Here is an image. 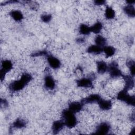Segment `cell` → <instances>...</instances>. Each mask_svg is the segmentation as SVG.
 I'll return each instance as SVG.
<instances>
[{"label": "cell", "mask_w": 135, "mask_h": 135, "mask_svg": "<svg viewBox=\"0 0 135 135\" xmlns=\"http://www.w3.org/2000/svg\"><path fill=\"white\" fill-rule=\"evenodd\" d=\"M32 76L29 73H24L20 80L14 81L11 83L8 86L12 92H16L23 89L32 80Z\"/></svg>", "instance_id": "cell-1"}, {"label": "cell", "mask_w": 135, "mask_h": 135, "mask_svg": "<svg viewBox=\"0 0 135 135\" xmlns=\"http://www.w3.org/2000/svg\"><path fill=\"white\" fill-rule=\"evenodd\" d=\"M62 117L65 126L69 128H72L77 124L78 120L74 113L69 109H65L62 111Z\"/></svg>", "instance_id": "cell-2"}, {"label": "cell", "mask_w": 135, "mask_h": 135, "mask_svg": "<svg viewBox=\"0 0 135 135\" xmlns=\"http://www.w3.org/2000/svg\"><path fill=\"white\" fill-rule=\"evenodd\" d=\"M117 98L118 100L123 101L129 105L134 106L135 104L134 96L130 95L128 93V91L123 89L120 91L117 94Z\"/></svg>", "instance_id": "cell-3"}, {"label": "cell", "mask_w": 135, "mask_h": 135, "mask_svg": "<svg viewBox=\"0 0 135 135\" xmlns=\"http://www.w3.org/2000/svg\"><path fill=\"white\" fill-rule=\"evenodd\" d=\"M108 71L109 72L110 76L112 78H116L123 75L121 71L118 68L117 63L115 61H113L109 64L108 68Z\"/></svg>", "instance_id": "cell-4"}, {"label": "cell", "mask_w": 135, "mask_h": 135, "mask_svg": "<svg viewBox=\"0 0 135 135\" xmlns=\"http://www.w3.org/2000/svg\"><path fill=\"white\" fill-rule=\"evenodd\" d=\"M101 99L102 98L100 95L98 94H92L89 95L88 97L83 99L81 102L83 104L88 103H98Z\"/></svg>", "instance_id": "cell-5"}, {"label": "cell", "mask_w": 135, "mask_h": 135, "mask_svg": "<svg viewBox=\"0 0 135 135\" xmlns=\"http://www.w3.org/2000/svg\"><path fill=\"white\" fill-rule=\"evenodd\" d=\"M110 130V124L107 122H102L97 127L95 133L98 134H106L109 132Z\"/></svg>", "instance_id": "cell-6"}, {"label": "cell", "mask_w": 135, "mask_h": 135, "mask_svg": "<svg viewBox=\"0 0 135 135\" xmlns=\"http://www.w3.org/2000/svg\"><path fill=\"white\" fill-rule=\"evenodd\" d=\"M77 86L80 88H90L93 86L92 80L90 78H83L76 81Z\"/></svg>", "instance_id": "cell-7"}, {"label": "cell", "mask_w": 135, "mask_h": 135, "mask_svg": "<svg viewBox=\"0 0 135 135\" xmlns=\"http://www.w3.org/2000/svg\"><path fill=\"white\" fill-rule=\"evenodd\" d=\"M47 60L50 66L54 69H58L61 66V63L60 61L56 57H54L51 55H49L47 56Z\"/></svg>", "instance_id": "cell-8"}, {"label": "cell", "mask_w": 135, "mask_h": 135, "mask_svg": "<svg viewBox=\"0 0 135 135\" xmlns=\"http://www.w3.org/2000/svg\"><path fill=\"white\" fill-rule=\"evenodd\" d=\"M83 104L81 102H72L69 105V110L75 113L79 112L83 108Z\"/></svg>", "instance_id": "cell-9"}, {"label": "cell", "mask_w": 135, "mask_h": 135, "mask_svg": "<svg viewBox=\"0 0 135 135\" xmlns=\"http://www.w3.org/2000/svg\"><path fill=\"white\" fill-rule=\"evenodd\" d=\"M122 76L125 82V85H124V89L127 91L132 89L134 84V79L133 76L131 75H123Z\"/></svg>", "instance_id": "cell-10"}, {"label": "cell", "mask_w": 135, "mask_h": 135, "mask_svg": "<svg viewBox=\"0 0 135 135\" xmlns=\"http://www.w3.org/2000/svg\"><path fill=\"white\" fill-rule=\"evenodd\" d=\"M55 86V82L54 79L50 75H47L44 78V86L49 90H53Z\"/></svg>", "instance_id": "cell-11"}, {"label": "cell", "mask_w": 135, "mask_h": 135, "mask_svg": "<svg viewBox=\"0 0 135 135\" xmlns=\"http://www.w3.org/2000/svg\"><path fill=\"white\" fill-rule=\"evenodd\" d=\"M65 126V124L62 120H57L53 122L52 127V131L54 134H57Z\"/></svg>", "instance_id": "cell-12"}, {"label": "cell", "mask_w": 135, "mask_h": 135, "mask_svg": "<svg viewBox=\"0 0 135 135\" xmlns=\"http://www.w3.org/2000/svg\"><path fill=\"white\" fill-rule=\"evenodd\" d=\"M98 103L100 108L102 110H109L112 107V102L110 100L101 99Z\"/></svg>", "instance_id": "cell-13"}, {"label": "cell", "mask_w": 135, "mask_h": 135, "mask_svg": "<svg viewBox=\"0 0 135 135\" xmlns=\"http://www.w3.org/2000/svg\"><path fill=\"white\" fill-rule=\"evenodd\" d=\"M97 71L99 73L103 74L106 71H108V66L107 65V63L103 61H98L97 62Z\"/></svg>", "instance_id": "cell-14"}, {"label": "cell", "mask_w": 135, "mask_h": 135, "mask_svg": "<svg viewBox=\"0 0 135 135\" xmlns=\"http://www.w3.org/2000/svg\"><path fill=\"white\" fill-rule=\"evenodd\" d=\"M87 52L89 53L99 54L103 51V47L97 45H92L87 49Z\"/></svg>", "instance_id": "cell-15"}, {"label": "cell", "mask_w": 135, "mask_h": 135, "mask_svg": "<svg viewBox=\"0 0 135 135\" xmlns=\"http://www.w3.org/2000/svg\"><path fill=\"white\" fill-rule=\"evenodd\" d=\"M13 68V64L9 60H3L2 62V68L1 70L7 73V72L11 70Z\"/></svg>", "instance_id": "cell-16"}, {"label": "cell", "mask_w": 135, "mask_h": 135, "mask_svg": "<svg viewBox=\"0 0 135 135\" xmlns=\"http://www.w3.org/2000/svg\"><path fill=\"white\" fill-rule=\"evenodd\" d=\"M11 16L15 21H21L23 18V15L22 12L18 10L12 11L9 13Z\"/></svg>", "instance_id": "cell-17"}, {"label": "cell", "mask_w": 135, "mask_h": 135, "mask_svg": "<svg viewBox=\"0 0 135 135\" xmlns=\"http://www.w3.org/2000/svg\"><path fill=\"white\" fill-rule=\"evenodd\" d=\"M123 11L125 12V13L129 17H134L135 11H134V8L133 5L128 4L125 7H124Z\"/></svg>", "instance_id": "cell-18"}, {"label": "cell", "mask_w": 135, "mask_h": 135, "mask_svg": "<svg viewBox=\"0 0 135 135\" xmlns=\"http://www.w3.org/2000/svg\"><path fill=\"white\" fill-rule=\"evenodd\" d=\"M103 51L104 52L107 57L113 56L115 52L114 47L111 46H106L103 48Z\"/></svg>", "instance_id": "cell-19"}, {"label": "cell", "mask_w": 135, "mask_h": 135, "mask_svg": "<svg viewBox=\"0 0 135 135\" xmlns=\"http://www.w3.org/2000/svg\"><path fill=\"white\" fill-rule=\"evenodd\" d=\"M102 27V24L100 22H98L90 27L91 32L95 34H98L101 31Z\"/></svg>", "instance_id": "cell-20"}, {"label": "cell", "mask_w": 135, "mask_h": 135, "mask_svg": "<svg viewBox=\"0 0 135 135\" xmlns=\"http://www.w3.org/2000/svg\"><path fill=\"white\" fill-rule=\"evenodd\" d=\"M26 126V122L24 120L21 119H16L13 123L12 127L16 129H22Z\"/></svg>", "instance_id": "cell-21"}, {"label": "cell", "mask_w": 135, "mask_h": 135, "mask_svg": "<svg viewBox=\"0 0 135 135\" xmlns=\"http://www.w3.org/2000/svg\"><path fill=\"white\" fill-rule=\"evenodd\" d=\"M105 16L107 19L111 20L114 17L115 12L114 9L110 6H107L105 11Z\"/></svg>", "instance_id": "cell-22"}, {"label": "cell", "mask_w": 135, "mask_h": 135, "mask_svg": "<svg viewBox=\"0 0 135 135\" xmlns=\"http://www.w3.org/2000/svg\"><path fill=\"white\" fill-rule=\"evenodd\" d=\"M79 32L81 34L84 35H88L90 33V32H91L90 27L88 26V25L84 24H82L80 25Z\"/></svg>", "instance_id": "cell-23"}, {"label": "cell", "mask_w": 135, "mask_h": 135, "mask_svg": "<svg viewBox=\"0 0 135 135\" xmlns=\"http://www.w3.org/2000/svg\"><path fill=\"white\" fill-rule=\"evenodd\" d=\"M94 41L96 45L102 47V46H104L107 43V40L105 38L101 35H98L97 36H96Z\"/></svg>", "instance_id": "cell-24"}, {"label": "cell", "mask_w": 135, "mask_h": 135, "mask_svg": "<svg viewBox=\"0 0 135 135\" xmlns=\"http://www.w3.org/2000/svg\"><path fill=\"white\" fill-rule=\"evenodd\" d=\"M133 60H130L127 63V65L129 68L131 76H134L135 74V64Z\"/></svg>", "instance_id": "cell-25"}, {"label": "cell", "mask_w": 135, "mask_h": 135, "mask_svg": "<svg viewBox=\"0 0 135 135\" xmlns=\"http://www.w3.org/2000/svg\"><path fill=\"white\" fill-rule=\"evenodd\" d=\"M49 55V54L48 52L46 51H45V50H42V51H37V52L33 53L32 54V56H33L34 57L40 56H47Z\"/></svg>", "instance_id": "cell-26"}, {"label": "cell", "mask_w": 135, "mask_h": 135, "mask_svg": "<svg viewBox=\"0 0 135 135\" xmlns=\"http://www.w3.org/2000/svg\"><path fill=\"white\" fill-rule=\"evenodd\" d=\"M41 20L43 22L48 23L52 19V16L51 14H44L41 16Z\"/></svg>", "instance_id": "cell-27"}, {"label": "cell", "mask_w": 135, "mask_h": 135, "mask_svg": "<svg viewBox=\"0 0 135 135\" xmlns=\"http://www.w3.org/2000/svg\"><path fill=\"white\" fill-rule=\"evenodd\" d=\"M94 3L95 5H101L104 4L105 3V1L103 0H95L94 1Z\"/></svg>", "instance_id": "cell-28"}, {"label": "cell", "mask_w": 135, "mask_h": 135, "mask_svg": "<svg viewBox=\"0 0 135 135\" xmlns=\"http://www.w3.org/2000/svg\"><path fill=\"white\" fill-rule=\"evenodd\" d=\"M85 41L84 39L83 38H79L76 40V42L78 43H83Z\"/></svg>", "instance_id": "cell-29"}, {"label": "cell", "mask_w": 135, "mask_h": 135, "mask_svg": "<svg viewBox=\"0 0 135 135\" xmlns=\"http://www.w3.org/2000/svg\"><path fill=\"white\" fill-rule=\"evenodd\" d=\"M135 2V1L134 0H129L127 1V3L129 4V5H133V4H134Z\"/></svg>", "instance_id": "cell-30"}, {"label": "cell", "mask_w": 135, "mask_h": 135, "mask_svg": "<svg viewBox=\"0 0 135 135\" xmlns=\"http://www.w3.org/2000/svg\"><path fill=\"white\" fill-rule=\"evenodd\" d=\"M134 130H135V128H133L131 130V132H130V134H134Z\"/></svg>", "instance_id": "cell-31"}]
</instances>
